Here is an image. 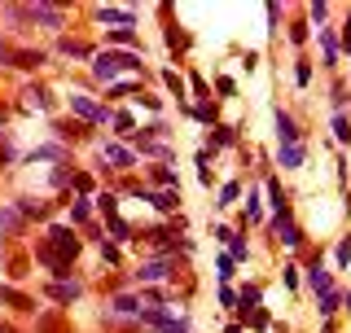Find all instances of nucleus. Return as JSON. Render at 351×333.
Listing matches in <instances>:
<instances>
[{"label": "nucleus", "mask_w": 351, "mask_h": 333, "mask_svg": "<svg viewBox=\"0 0 351 333\" xmlns=\"http://www.w3.org/2000/svg\"><path fill=\"white\" fill-rule=\"evenodd\" d=\"M136 58H123V53H101V58H97V75H101V79H114L119 71H136Z\"/></svg>", "instance_id": "1"}, {"label": "nucleus", "mask_w": 351, "mask_h": 333, "mask_svg": "<svg viewBox=\"0 0 351 333\" xmlns=\"http://www.w3.org/2000/svg\"><path fill=\"white\" fill-rule=\"evenodd\" d=\"M277 136H281V145H299V127H294L290 114H277Z\"/></svg>", "instance_id": "2"}, {"label": "nucleus", "mask_w": 351, "mask_h": 333, "mask_svg": "<svg viewBox=\"0 0 351 333\" xmlns=\"http://www.w3.org/2000/svg\"><path fill=\"white\" fill-rule=\"evenodd\" d=\"M101 153H106V162H114V166H132V153L123 145H106Z\"/></svg>", "instance_id": "3"}, {"label": "nucleus", "mask_w": 351, "mask_h": 333, "mask_svg": "<svg viewBox=\"0 0 351 333\" xmlns=\"http://www.w3.org/2000/svg\"><path fill=\"white\" fill-rule=\"evenodd\" d=\"M71 106H75V110H80V114H84V119H106V114H101V110H97L93 101H88V97H80V92H75V97H71Z\"/></svg>", "instance_id": "4"}, {"label": "nucleus", "mask_w": 351, "mask_h": 333, "mask_svg": "<svg viewBox=\"0 0 351 333\" xmlns=\"http://www.w3.org/2000/svg\"><path fill=\"white\" fill-rule=\"evenodd\" d=\"M307 285H312V290H316V294L325 298V294H329V272H321V268H312V272H307Z\"/></svg>", "instance_id": "5"}, {"label": "nucleus", "mask_w": 351, "mask_h": 333, "mask_svg": "<svg viewBox=\"0 0 351 333\" xmlns=\"http://www.w3.org/2000/svg\"><path fill=\"white\" fill-rule=\"evenodd\" d=\"M141 281H162V276H167V263H141Z\"/></svg>", "instance_id": "6"}, {"label": "nucleus", "mask_w": 351, "mask_h": 333, "mask_svg": "<svg viewBox=\"0 0 351 333\" xmlns=\"http://www.w3.org/2000/svg\"><path fill=\"white\" fill-rule=\"evenodd\" d=\"M31 14H36L40 22H49V27H62V14H58V9H49V5H36Z\"/></svg>", "instance_id": "7"}, {"label": "nucleus", "mask_w": 351, "mask_h": 333, "mask_svg": "<svg viewBox=\"0 0 351 333\" xmlns=\"http://www.w3.org/2000/svg\"><path fill=\"white\" fill-rule=\"evenodd\" d=\"M281 162L285 166H299L303 162V145H281Z\"/></svg>", "instance_id": "8"}, {"label": "nucleus", "mask_w": 351, "mask_h": 333, "mask_svg": "<svg viewBox=\"0 0 351 333\" xmlns=\"http://www.w3.org/2000/svg\"><path fill=\"white\" fill-rule=\"evenodd\" d=\"M49 294H53V298H58V303H71V298H75V294H80V285H75V281H71V285H53V290H49Z\"/></svg>", "instance_id": "9"}, {"label": "nucleus", "mask_w": 351, "mask_h": 333, "mask_svg": "<svg viewBox=\"0 0 351 333\" xmlns=\"http://www.w3.org/2000/svg\"><path fill=\"white\" fill-rule=\"evenodd\" d=\"M0 303H9V307H22V312H31V303L22 294H14V290H0Z\"/></svg>", "instance_id": "10"}, {"label": "nucleus", "mask_w": 351, "mask_h": 333, "mask_svg": "<svg viewBox=\"0 0 351 333\" xmlns=\"http://www.w3.org/2000/svg\"><path fill=\"white\" fill-rule=\"evenodd\" d=\"M101 22H123V27H128L132 14H128V9H101Z\"/></svg>", "instance_id": "11"}, {"label": "nucleus", "mask_w": 351, "mask_h": 333, "mask_svg": "<svg viewBox=\"0 0 351 333\" xmlns=\"http://www.w3.org/2000/svg\"><path fill=\"white\" fill-rule=\"evenodd\" d=\"M114 312H119V316H132V312H141V307L132 303V298H114Z\"/></svg>", "instance_id": "12"}, {"label": "nucleus", "mask_w": 351, "mask_h": 333, "mask_svg": "<svg viewBox=\"0 0 351 333\" xmlns=\"http://www.w3.org/2000/svg\"><path fill=\"white\" fill-rule=\"evenodd\" d=\"M44 101H49V97H44V92H40V88H31V92H27V106H31V110H40Z\"/></svg>", "instance_id": "13"}, {"label": "nucleus", "mask_w": 351, "mask_h": 333, "mask_svg": "<svg viewBox=\"0 0 351 333\" xmlns=\"http://www.w3.org/2000/svg\"><path fill=\"white\" fill-rule=\"evenodd\" d=\"M334 132H338V140H351V127H347V119H343V114L334 119Z\"/></svg>", "instance_id": "14"}, {"label": "nucleus", "mask_w": 351, "mask_h": 333, "mask_svg": "<svg viewBox=\"0 0 351 333\" xmlns=\"http://www.w3.org/2000/svg\"><path fill=\"white\" fill-rule=\"evenodd\" d=\"M0 228H18V215H14V210H0Z\"/></svg>", "instance_id": "15"}, {"label": "nucleus", "mask_w": 351, "mask_h": 333, "mask_svg": "<svg viewBox=\"0 0 351 333\" xmlns=\"http://www.w3.org/2000/svg\"><path fill=\"white\" fill-rule=\"evenodd\" d=\"M9 153H14V149H9V140H5V136H0V162H5V158H9Z\"/></svg>", "instance_id": "16"}, {"label": "nucleus", "mask_w": 351, "mask_h": 333, "mask_svg": "<svg viewBox=\"0 0 351 333\" xmlns=\"http://www.w3.org/2000/svg\"><path fill=\"white\" fill-rule=\"evenodd\" d=\"M0 333H18V329H9V325H5V329H0Z\"/></svg>", "instance_id": "17"}, {"label": "nucleus", "mask_w": 351, "mask_h": 333, "mask_svg": "<svg viewBox=\"0 0 351 333\" xmlns=\"http://www.w3.org/2000/svg\"><path fill=\"white\" fill-rule=\"evenodd\" d=\"M0 119H5V106H0Z\"/></svg>", "instance_id": "18"}]
</instances>
